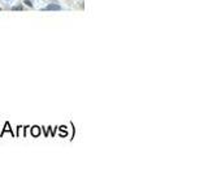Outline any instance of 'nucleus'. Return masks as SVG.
<instances>
[{"label": "nucleus", "mask_w": 208, "mask_h": 195, "mask_svg": "<svg viewBox=\"0 0 208 195\" xmlns=\"http://www.w3.org/2000/svg\"><path fill=\"white\" fill-rule=\"evenodd\" d=\"M44 9L46 11H60L61 9V7L57 5V4H50V5H47Z\"/></svg>", "instance_id": "obj_1"}, {"label": "nucleus", "mask_w": 208, "mask_h": 195, "mask_svg": "<svg viewBox=\"0 0 208 195\" xmlns=\"http://www.w3.org/2000/svg\"><path fill=\"white\" fill-rule=\"evenodd\" d=\"M31 133H33V135H39V133H41V132H39V128L38 126H34L33 128V130H31Z\"/></svg>", "instance_id": "obj_2"}]
</instances>
